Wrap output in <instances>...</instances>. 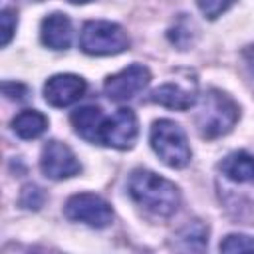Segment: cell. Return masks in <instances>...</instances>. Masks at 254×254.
<instances>
[{
    "mask_svg": "<svg viewBox=\"0 0 254 254\" xmlns=\"http://www.w3.org/2000/svg\"><path fill=\"white\" fill-rule=\"evenodd\" d=\"M67 2H71V4H85V2H91V0H67Z\"/></svg>",
    "mask_w": 254,
    "mask_h": 254,
    "instance_id": "cell-22",
    "label": "cell"
},
{
    "mask_svg": "<svg viewBox=\"0 0 254 254\" xmlns=\"http://www.w3.org/2000/svg\"><path fill=\"white\" fill-rule=\"evenodd\" d=\"M238 115L240 109L230 95L220 89H208L200 97L194 123L204 139H218L236 125Z\"/></svg>",
    "mask_w": 254,
    "mask_h": 254,
    "instance_id": "cell-2",
    "label": "cell"
},
{
    "mask_svg": "<svg viewBox=\"0 0 254 254\" xmlns=\"http://www.w3.org/2000/svg\"><path fill=\"white\" fill-rule=\"evenodd\" d=\"M206 242H208V228L200 220L189 222L177 234V248H181V250H196V252H200V250H204Z\"/></svg>",
    "mask_w": 254,
    "mask_h": 254,
    "instance_id": "cell-15",
    "label": "cell"
},
{
    "mask_svg": "<svg viewBox=\"0 0 254 254\" xmlns=\"http://www.w3.org/2000/svg\"><path fill=\"white\" fill-rule=\"evenodd\" d=\"M40 36L44 46L52 50H65L71 44V22L65 14L54 12L42 20Z\"/></svg>",
    "mask_w": 254,
    "mask_h": 254,
    "instance_id": "cell-11",
    "label": "cell"
},
{
    "mask_svg": "<svg viewBox=\"0 0 254 254\" xmlns=\"http://www.w3.org/2000/svg\"><path fill=\"white\" fill-rule=\"evenodd\" d=\"M196 38V28L192 24V20H189L185 14H181V18L175 22V26L169 30V40L179 48V50H187L189 46L194 44Z\"/></svg>",
    "mask_w": 254,
    "mask_h": 254,
    "instance_id": "cell-16",
    "label": "cell"
},
{
    "mask_svg": "<svg viewBox=\"0 0 254 254\" xmlns=\"http://www.w3.org/2000/svg\"><path fill=\"white\" fill-rule=\"evenodd\" d=\"M220 171L236 183H254V155L236 151L220 161Z\"/></svg>",
    "mask_w": 254,
    "mask_h": 254,
    "instance_id": "cell-13",
    "label": "cell"
},
{
    "mask_svg": "<svg viewBox=\"0 0 254 254\" xmlns=\"http://www.w3.org/2000/svg\"><path fill=\"white\" fill-rule=\"evenodd\" d=\"M46 200V194L40 187L36 185H26L22 189V194H20V206L28 208V210H38Z\"/></svg>",
    "mask_w": 254,
    "mask_h": 254,
    "instance_id": "cell-18",
    "label": "cell"
},
{
    "mask_svg": "<svg viewBox=\"0 0 254 254\" xmlns=\"http://www.w3.org/2000/svg\"><path fill=\"white\" fill-rule=\"evenodd\" d=\"M12 129L20 139H36L48 129V119L36 109H26L12 119Z\"/></svg>",
    "mask_w": 254,
    "mask_h": 254,
    "instance_id": "cell-14",
    "label": "cell"
},
{
    "mask_svg": "<svg viewBox=\"0 0 254 254\" xmlns=\"http://www.w3.org/2000/svg\"><path fill=\"white\" fill-rule=\"evenodd\" d=\"M127 190H129V196L139 206L163 218L171 216L181 202V192L177 185L147 169H135L129 175Z\"/></svg>",
    "mask_w": 254,
    "mask_h": 254,
    "instance_id": "cell-1",
    "label": "cell"
},
{
    "mask_svg": "<svg viewBox=\"0 0 254 254\" xmlns=\"http://www.w3.org/2000/svg\"><path fill=\"white\" fill-rule=\"evenodd\" d=\"M137 133H139L137 115L129 107H121L115 111L113 117L103 121L99 145L113 147V149H129L135 143Z\"/></svg>",
    "mask_w": 254,
    "mask_h": 254,
    "instance_id": "cell-7",
    "label": "cell"
},
{
    "mask_svg": "<svg viewBox=\"0 0 254 254\" xmlns=\"http://www.w3.org/2000/svg\"><path fill=\"white\" fill-rule=\"evenodd\" d=\"M151 101L159 103L163 107H169V109L187 111L196 101V81L192 77L187 83H183L181 79L167 81V83L159 85L157 89H153Z\"/></svg>",
    "mask_w": 254,
    "mask_h": 254,
    "instance_id": "cell-10",
    "label": "cell"
},
{
    "mask_svg": "<svg viewBox=\"0 0 254 254\" xmlns=\"http://www.w3.org/2000/svg\"><path fill=\"white\" fill-rule=\"evenodd\" d=\"M64 212L73 222H83L91 228H105L113 220V210L107 200L93 192H79L67 198Z\"/></svg>",
    "mask_w": 254,
    "mask_h": 254,
    "instance_id": "cell-5",
    "label": "cell"
},
{
    "mask_svg": "<svg viewBox=\"0 0 254 254\" xmlns=\"http://www.w3.org/2000/svg\"><path fill=\"white\" fill-rule=\"evenodd\" d=\"M40 169L48 179L62 181L77 175L81 171V165L75 157V153L60 141H48L42 149L40 157Z\"/></svg>",
    "mask_w": 254,
    "mask_h": 254,
    "instance_id": "cell-8",
    "label": "cell"
},
{
    "mask_svg": "<svg viewBox=\"0 0 254 254\" xmlns=\"http://www.w3.org/2000/svg\"><path fill=\"white\" fill-rule=\"evenodd\" d=\"M2 91L6 97L10 99H16V101H22L28 97V87L22 85V83H16V81H4L2 83Z\"/></svg>",
    "mask_w": 254,
    "mask_h": 254,
    "instance_id": "cell-21",
    "label": "cell"
},
{
    "mask_svg": "<svg viewBox=\"0 0 254 254\" xmlns=\"http://www.w3.org/2000/svg\"><path fill=\"white\" fill-rule=\"evenodd\" d=\"M151 147L159 159L173 167L183 169L190 161V147L183 127L171 119H157L151 127Z\"/></svg>",
    "mask_w": 254,
    "mask_h": 254,
    "instance_id": "cell-3",
    "label": "cell"
},
{
    "mask_svg": "<svg viewBox=\"0 0 254 254\" xmlns=\"http://www.w3.org/2000/svg\"><path fill=\"white\" fill-rule=\"evenodd\" d=\"M87 83L75 73H58L52 75L44 85V97L54 107H67L83 97Z\"/></svg>",
    "mask_w": 254,
    "mask_h": 254,
    "instance_id": "cell-9",
    "label": "cell"
},
{
    "mask_svg": "<svg viewBox=\"0 0 254 254\" xmlns=\"http://www.w3.org/2000/svg\"><path fill=\"white\" fill-rule=\"evenodd\" d=\"M71 123L75 127V133L89 141V143H97L99 145V135H101V127H103V113L97 105H83V107H77L73 113H71Z\"/></svg>",
    "mask_w": 254,
    "mask_h": 254,
    "instance_id": "cell-12",
    "label": "cell"
},
{
    "mask_svg": "<svg viewBox=\"0 0 254 254\" xmlns=\"http://www.w3.org/2000/svg\"><path fill=\"white\" fill-rule=\"evenodd\" d=\"M196 4L208 20H214L222 16V12H226L234 4V0H196Z\"/></svg>",
    "mask_w": 254,
    "mask_h": 254,
    "instance_id": "cell-19",
    "label": "cell"
},
{
    "mask_svg": "<svg viewBox=\"0 0 254 254\" xmlns=\"http://www.w3.org/2000/svg\"><path fill=\"white\" fill-rule=\"evenodd\" d=\"M222 252H254V238L246 234H228L220 242Z\"/></svg>",
    "mask_w": 254,
    "mask_h": 254,
    "instance_id": "cell-17",
    "label": "cell"
},
{
    "mask_svg": "<svg viewBox=\"0 0 254 254\" xmlns=\"http://www.w3.org/2000/svg\"><path fill=\"white\" fill-rule=\"evenodd\" d=\"M79 48L89 56H113L129 48V36L115 22L91 20L81 30Z\"/></svg>",
    "mask_w": 254,
    "mask_h": 254,
    "instance_id": "cell-4",
    "label": "cell"
},
{
    "mask_svg": "<svg viewBox=\"0 0 254 254\" xmlns=\"http://www.w3.org/2000/svg\"><path fill=\"white\" fill-rule=\"evenodd\" d=\"M0 24H2V46H8V42L12 40V36L16 32V24H18V18H16L12 8H4L2 10Z\"/></svg>",
    "mask_w": 254,
    "mask_h": 254,
    "instance_id": "cell-20",
    "label": "cell"
},
{
    "mask_svg": "<svg viewBox=\"0 0 254 254\" xmlns=\"http://www.w3.org/2000/svg\"><path fill=\"white\" fill-rule=\"evenodd\" d=\"M151 81V71L141 64H131L121 71L109 75L103 83V91L111 101H127L139 95Z\"/></svg>",
    "mask_w": 254,
    "mask_h": 254,
    "instance_id": "cell-6",
    "label": "cell"
}]
</instances>
